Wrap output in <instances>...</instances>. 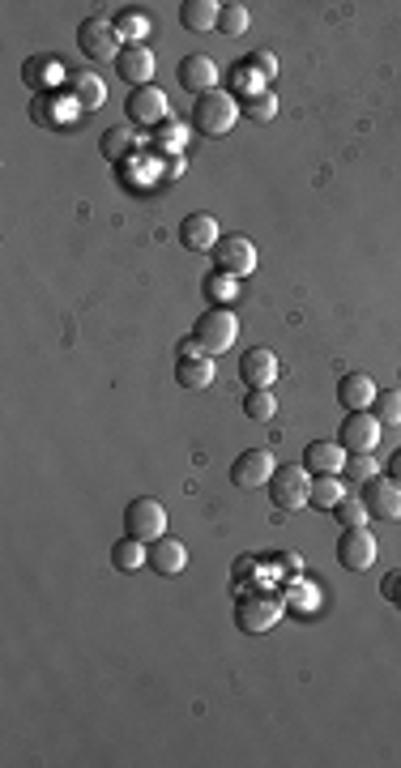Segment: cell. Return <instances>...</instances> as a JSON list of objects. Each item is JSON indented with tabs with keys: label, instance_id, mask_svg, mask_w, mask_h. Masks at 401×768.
<instances>
[{
	"label": "cell",
	"instance_id": "obj_1",
	"mask_svg": "<svg viewBox=\"0 0 401 768\" xmlns=\"http://www.w3.org/2000/svg\"><path fill=\"white\" fill-rule=\"evenodd\" d=\"M239 116H244V111H239V99L231 90H210V94H197V99H192V128H197L201 137H227Z\"/></svg>",
	"mask_w": 401,
	"mask_h": 768
},
{
	"label": "cell",
	"instance_id": "obj_2",
	"mask_svg": "<svg viewBox=\"0 0 401 768\" xmlns=\"http://www.w3.org/2000/svg\"><path fill=\"white\" fill-rule=\"evenodd\" d=\"M192 338L205 355H227L239 338V316L231 308H210L197 316V325H192Z\"/></svg>",
	"mask_w": 401,
	"mask_h": 768
},
{
	"label": "cell",
	"instance_id": "obj_3",
	"mask_svg": "<svg viewBox=\"0 0 401 768\" xmlns=\"http://www.w3.org/2000/svg\"><path fill=\"white\" fill-rule=\"evenodd\" d=\"M269 500L278 512H299L312 500V470L308 466H278L269 478Z\"/></svg>",
	"mask_w": 401,
	"mask_h": 768
},
{
	"label": "cell",
	"instance_id": "obj_4",
	"mask_svg": "<svg viewBox=\"0 0 401 768\" xmlns=\"http://www.w3.org/2000/svg\"><path fill=\"white\" fill-rule=\"evenodd\" d=\"M282 611H286V602H282L278 594H239V598H235V623H239L244 632H252V636L278 628Z\"/></svg>",
	"mask_w": 401,
	"mask_h": 768
},
{
	"label": "cell",
	"instance_id": "obj_5",
	"mask_svg": "<svg viewBox=\"0 0 401 768\" xmlns=\"http://www.w3.org/2000/svg\"><path fill=\"white\" fill-rule=\"evenodd\" d=\"M124 534H133L141 542H154L167 534V508L154 500V495H137V500H128L124 508Z\"/></svg>",
	"mask_w": 401,
	"mask_h": 768
},
{
	"label": "cell",
	"instance_id": "obj_6",
	"mask_svg": "<svg viewBox=\"0 0 401 768\" xmlns=\"http://www.w3.org/2000/svg\"><path fill=\"white\" fill-rule=\"evenodd\" d=\"M380 436H384V423L376 419L372 410L346 414L342 427H338V444L346 448L350 457H359V453H376V448H380Z\"/></svg>",
	"mask_w": 401,
	"mask_h": 768
},
{
	"label": "cell",
	"instance_id": "obj_7",
	"mask_svg": "<svg viewBox=\"0 0 401 768\" xmlns=\"http://www.w3.org/2000/svg\"><path fill=\"white\" fill-rule=\"evenodd\" d=\"M274 470H278V461L269 448H244V453L231 461V483L244 487V491H261V487H269Z\"/></svg>",
	"mask_w": 401,
	"mask_h": 768
},
{
	"label": "cell",
	"instance_id": "obj_8",
	"mask_svg": "<svg viewBox=\"0 0 401 768\" xmlns=\"http://www.w3.org/2000/svg\"><path fill=\"white\" fill-rule=\"evenodd\" d=\"M77 47L90 56V60H116L124 47H120V30L116 22H107V18H86L82 26H77Z\"/></svg>",
	"mask_w": 401,
	"mask_h": 768
},
{
	"label": "cell",
	"instance_id": "obj_9",
	"mask_svg": "<svg viewBox=\"0 0 401 768\" xmlns=\"http://www.w3.org/2000/svg\"><path fill=\"white\" fill-rule=\"evenodd\" d=\"M124 111H128V120L133 124H146V128H158V124H167L171 116V103H167V90L163 86H137V90H128V103H124Z\"/></svg>",
	"mask_w": 401,
	"mask_h": 768
},
{
	"label": "cell",
	"instance_id": "obj_10",
	"mask_svg": "<svg viewBox=\"0 0 401 768\" xmlns=\"http://www.w3.org/2000/svg\"><path fill=\"white\" fill-rule=\"evenodd\" d=\"M376 551L380 547H376V538L367 525H346L342 538H338V564L346 572H367L376 564Z\"/></svg>",
	"mask_w": 401,
	"mask_h": 768
},
{
	"label": "cell",
	"instance_id": "obj_11",
	"mask_svg": "<svg viewBox=\"0 0 401 768\" xmlns=\"http://www.w3.org/2000/svg\"><path fill=\"white\" fill-rule=\"evenodd\" d=\"M363 504H367V517L372 521H401V483L397 478H372L363 491Z\"/></svg>",
	"mask_w": 401,
	"mask_h": 768
},
{
	"label": "cell",
	"instance_id": "obj_12",
	"mask_svg": "<svg viewBox=\"0 0 401 768\" xmlns=\"http://www.w3.org/2000/svg\"><path fill=\"white\" fill-rule=\"evenodd\" d=\"M214 261H218L222 274H231V278H248L252 269H256V244H252L248 235H227V239H218Z\"/></svg>",
	"mask_w": 401,
	"mask_h": 768
},
{
	"label": "cell",
	"instance_id": "obj_13",
	"mask_svg": "<svg viewBox=\"0 0 401 768\" xmlns=\"http://www.w3.org/2000/svg\"><path fill=\"white\" fill-rule=\"evenodd\" d=\"M175 77H180V90H188L192 99H197V94H210V90H218V60L205 56V52L184 56Z\"/></svg>",
	"mask_w": 401,
	"mask_h": 768
},
{
	"label": "cell",
	"instance_id": "obj_14",
	"mask_svg": "<svg viewBox=\"0 0 401 768\" xmlns=\"http://www.w3.org/2000/svg\"><path fill=\"white\" fill-rule=\"evenodd\" d=\"M278 372H282V363L269 346H252V350H244V359H239V376H244L248 389H269V384H278Z\"/></svg>",
	"mask_w": 401,
	"mask_h": 768
},
{
	"label": "cell",
	"instance_id": "obj_15",
	"mask_svg": "<svg viewBox=\"0 0 401 768\" xmlns=\"http://www.w3.org/2000/svg\"><path fill=\"white\" fill-rule=\"evenodd\" d=\"M116 73L124 77V86H150V77H154V52L146 43H128L124 52L116 56Z\"/></svg>",
	"mask_w": 401,
	"mask_h": 768
},
{
	"label": "cell",
	"instance_id": "obj_16",
	"mask_svg": "<svg viewBox=\"0 0 401 768\" xmlns=\"http://www.w3.org/2000/svg\"><path fill=\"white\" fill-rule=\"evenodd\" d=\"M218 239H222V231H218V218H214V214H188V218L180 222V244H184L188 252H214Z\"/></svg>",
	"mask_w": 401,
	"mask_h": 768
},
{
	"label": "cell",
	"instance_id": "obj_17",
	"mask_svg": "<svg viewBox=\"0 0 401 768\" xmlns=\"http://www.w3.org/2000/svg\"><path fill=\"white\" fill-rule=\"evenodd\" d=\"M376 380L367 376V372H346L342 380H338V402H342V410L346 414H359V410H372V402H376Z\"/></svg>",
	"mask_w": 401,
	"mask_h": 768
},
{
	"label": "cell",
	"instance_id": "obj_18",
	"mask_svg": "<svg viewBox=\"0 0 401 768\" xmlns=\"http://www.w3.org/2000/svg\"><path fill=\"white\" fill-rule=\"evenodd\" d=\"M150 568H154L158 576H180V572L188 568V547H184L180 538H171V534L154 538V542H150Z\"/></svg>",
	"mask_w": 401,
	"mask_h": 768
},
{
	"label": "cell",
	"instance_id": "obj_19",
	"mask_svg": "<svg viewBox=\"0 0 401 768\" xmlns=\"http://www.w3.org/2000/svg\"><path fill=\"white\" fill-rule=\"evenodd\" d=\"M346 461H350V453L338 440H312L308 448H303V466L316 470V474H342Z\"/></svg>",
	"mask_w": 401,
	"mask_h": 768
},
{
	"label": "cell",
	"instance_id": "obj_20",
	"mask_svg": "<svg viewBox=\"0 0 401 768\" xmlns=\"http://www.w3.org/2000/svg\"><path fill=\"white\" fill-rule=\"evenodd\" d=\"M175 384L180 389H210L214 384V355H188L175 363Z\"/></svg>",
	"mask_w": 401,
	"mask_h": 768
},
{
	"label": "cell",
	"instance_id": "obj_21",
	"mask_svg": "<svg viewBox=\"0 0 401 768\" xmlns=\"http://www.w3.org/2000/svg\"><path fill=\"white\" fill-rule=\"evenodd\" d=\"M218 13H222L218 0H184V5H180V22H184V30H192V35H201V30L218 26Z\"/></svg>",
	"mask_w": 401,
	"mask_h": 768
},
{
	"label": "cell",
	"instance_id": "obj_22",
	"mask_svg": "<svg viewBox=\"0 0 401 768\" xmlns=\"http://www.w3.org/2000/svg\"><path fill=\"white\" fill-rule=\"evenodd\" d=\"M111 564H116L120 572L146 568V564H150V542H141V538H133V534H124L116 547H111Z\"/></svg>",
	"mask_w": 401,
	"mask_h": 768
},
{
	"label": "cell",
	"instance_id": "obj_23",
	"mask_svg": "<svg viewBox=\"0 0 401 768\" xmlns=\"http://www.w3.org/2000/svg\"><path fill=\"white\" fill-rule=\"evenodd\" d=\"M346 483H342V474H316L312 478V508H320V512H333V508H338L342 500H346Z\"/></svg>",
	"mask_w": 401,
	"mask_h": 768
},
{
	"label": "cell",
	"instance_id": "obj_24",
	"mask_svg": "<svg viewBox=\"0 0 401 768\" xmlns=\"http://www.w3.org/2000/svg\"><path fill=\"white\" fill-rule=\"evenodd\" d=\"M69 86H73L77 107H82V111H94V107H103V103H107V86H103L94 73H73V77H69Z\"/></svg>",
	"mask_w": 401,
	"mask_h": 768
},
{
	"label": "cell",
	"instance_id": "obj_25",
	"mask_svg": "<svg viewBox=\"0 0 401 768\" xmlns=\"http://www.w3.org/2000/svg\"><path fill=\"white\" fill-rule=\"evenodd\" d=\"M99 146H103V158H111V163H120V158L133 154L137 137H133V128H128V124H116V128H107V133L99 137Z\"/></svg>",
	"mask_w": 401,
	"mask_h": 768
},
{
	"label": "cell",
	"instance_id": "obj_26",
	"mask_svg": "<svg viewBox=\"0 0 401 768\" xmlns=\"http://www.w3.org/2000/svg\"><path fill=\"white\" fill-rule=\"evenodd\" d=\"M244 414H248L252 423L278 419V397L269 393V389H248V397H244Z\"/></svg>",
	"mask_w": 401,
	"mask_h": 768
},
{
	"label": "cell",
	"instance_id": "obj_27",
	"mask_svg": "<svg viewBox=\"0 0 401 768\" xmlns=\"http://www.w3.org/2000/svg\"><path fill=\"white\" fill-rule=\"evenodd\" d=\"M239 111H244L248 120H256V124L274 120V116H278V99H274V90H256V94H248V99L239 103Z\"/></svg>",
	"mask_w": 401,
	"mask_h": 768
},
{
	"label": "cell",
	"instance_id": "obj_28",
	"mask_svg": "<svg viewBox=\"0 0 401 768\" xmlns=\"http://www.w3.org/2000/svg\"><path fill=\"white\" fill-rule=\"evenodd\" d=\"M372 414L384 427H401V389H380L372 402Z\"/></svg>",
	"mask_w": 401,
	"mask_h": 768
},
{
	"label": "cell",
	"instance_id": "obj_29",
	"mask_svg": "<svg viewBox=\"0 0 401 768\" xmlns=\"http://www.w3.org/2000/svg\"><path fill=\"white\" fill-rule=\"evenodd\" d=\"M26 82H43V86H56L60 77H64V64L56 60H26Z\"/></svg>",
	"mask_w": 401,
	"mask_h": 768
},
{
	"label": "cell",
	"instance_id": "obj_30",
	"mask_svg": "<svg viewBox=\"0 0 401 768\" xmlns=\"http://www.w3.org/2000/svg\"><path fill=\"white\" fill-rule=\"evenodd\" d=\"M248 9L244 5H222V13H218V30H222V35H244V30H248Z\"/></svg>",
	"mask_w": 401,
	"mask_h": 768
},
{
	"label": "cell",
	"instance_id": "obj_31",
	"mask_svg": "<svg viewBox=\"0 0 401 768\" xmlns=\"http://www.w3.org/2000/svg\"><path fill=\"white\" fill-rule=\"evenodd\" d=\"M333 517H338L342 525H363L367 521V504H363V495L355 491V495H346V500L333 508Z\"/></svg>",
	"mask_w": 401,
	"mask_h": 768
},
{
	"label": "cell",
	"instance_id": "obj_32",
	"mask_svg": "<svg viewBox=\"0 0 401 768\" xmlns=\"http://www.w3.org/2000/svg\"><path fill=\"white\" fill-rule=\"evenodd\" d=\"M346 474L355 478V483H372V478L380 474L376 453H359V457H350V461H346Z\"/></svg>",
	"mask_w": 401,
	"mask_h": 768
},
{
	"label": "cell",
	"instance_id": "obj_33",
	"mask_svg": "<svg viewBox=\"0 0 401 768\" xmlns=\"http://www.w3.org/2000/svg\"><path fill=\"white\" fill-rule=\"evenodd\" d=\"M248 64H252L256 73H261V82H265V86L278 77V56H274V52H252V56H248Z\"/></svg>",
	"mask_w": 401,
	"mask_h": 768
},
{
	"label": "cell",
	"instance_id": "obj_34",
	"mask_svg": "<svg viewBox=\"0 0 401 768\" xmlns=\"http://www.w3.org/2000/svg\"><path fill=\"white\" fill-rule=\"evenodd\" d=\"M163 133H167V150L180 154V150H184V128L175 124V120H167V124H158V137H163Z\"/></svg>",
	"mask_w": 401,
	"mask_h": 768
},
{
	"label": "cell",
	"instance_id": "obj_35",
	"mask_svg": "<svg viewBox=\"0 0 401 768\" xmlns=\"http://www.w3.org/2000/svg\"><path fill=\"white\" fill-rule=\"evenodd\" d=\"M116 30H120V35L141 39V35H146V18H141V13H124V18L116 22Z\"/></svg>",
	"mask_w": 401,
	"mask_h": 768
},
{
	"label": "cell",
	"instance_id": "obj_36",
	"mask_svg": "<svg viewBox=\"0 0 401 768\" xmlns=\"http://www.w3.org/2000/svg\"><path fill=\"white\" fill-rule=\"evenodd\" d=\"M205 282H210V295H235V278L231 274H222V269H214V274L210 278H205Z\"/></svg>",
	"mask_w": 401,
	"mask_h": 768
},
{
	"label": "cell",
	"instance_id": "obj_37",
	"mask_svg": "<svg viewBox=\"0 0 401 768\" xmlns=\"http://www.w3.org/2000/svg\"><path fill=\"white\" fill-rule=\"evenodd\" d=\"M256 568H261V564H256L252 555H244V559H239V564H235V576H231V585L239 589V585H244V581H248V576H252Z\"/></svg>",
	"mask_w": 401,
	"mask_h": 768
},
{
	"label": "cell",
	"instance_id": "obj_38",
	"mask_svg": "<svg viewBox=\"0 0 401 768\" xmlns=\"http://www.w3.org/2000/svg\"><path fill=\"white\" fill-rule=\"evenodd\" d=\"M380 594L389 598V602H401V568L384 576V585H380Z\"/></svg>",
	"mask_w": 401,
	"mask_h": 768
},
{
	"label": "cell",
	"instance_id": "obj_39",
	"mask_svg": "<svg viewBox=\"0 0 401 768\" xmlns=\"http://www.w3.org/2000/svg\"><path fill=\"white\" fill-rule=\"evenodd\" d=\"M389 478H397V483H401V448H397L393 461H389Z\"/></svg>",
	"mask_w": 401,
	"mask_h": 768
}]
</instances>
